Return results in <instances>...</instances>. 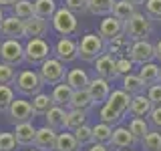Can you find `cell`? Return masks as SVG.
Returning <instances> with one entry per match:
<instances>
[{
    "mask_svg": "<svg viewBox=\"0 0 161 151\" xmlns=\"http://www.w3.org/2000/svg\"><path fill=\"white\" fill-rule=\"evenodd\" d=\"M123 32L127 34L131 40H141L149 38L153 32V20H151L145 12H133L127 20H123Z\"/></svg>",
    "mask_w": 161,
    "mask_h": 151,
    "instance_id": "obj_1",
    "label": "cell"
},
{
    "mask_svg": "<svg viewBox=\"0 0 161 151\" xmlns=\"http://www.w3.org/2000/svg\"><path fill=\"white\" fill-rule=\"evenodd\" d=\"M151 109H153V103L149 101V97L145 93H139V95L131 97V105H129L131 117H147Z\"/></svg>",
    "mask_w": 161,
    "mask_h": 151,
    "instance_id": "obj_21",
    "label": "cell"
},
{
    "mask_svg": "<svg viewBox=\"0 0 161 151\" xmlns=\"http://www.w3.org/2000/svg\"><path fill=\"white\" fill-rule=\"evenodd\" d=\"M143 8L153 22H161V0H145Z\"/></svg>",
    "mask_w": 161,
    "mask_h": 151,
    "instance_id": "obj_41",
    "label": "cell"
},
{
    "mask_svg": "<svg viewBox=\"0 0 161 151\" xmlns=\"http://www.w3.org/2000/svg\"><path fill=\"white\" fill-rule=\"evenodd\" d=\"M139 143H141V149L143 151H161V131L149 129Z\"/></svg>",
    "mask_w": 161,
    "mask_h": 151,
    "instance_id": "obj_31",
    "label": "cell"
},
{
    "mask_svg": "<svg viewBox=\"0 0 161 151\" xmlns=\"http://www.w3.org/2000/svg\"><path fill=\"white\" fill-rule=\"evenodd\" d=\"M0 34L6 38H24V20L10 14L0 22Z\"/></svg>",
    "mask_w": 161,
    "mask_h": 151,
    "instance_id": "obj_15",
    "label": "cell"
},
{
    "mask_svg": "<svg viewBox=\"0 0 161 151\" xmlns=\"http://www.w3.org/2000/svg\"><path fill=\"white\" fill-rule=\"evenodd\" d=\"M50 26L57 30L58 34H63V36H73V34L79 32L77 14H75L73 10H69L67 6L57 8V12L53 14V18H50Z\"/></svg>",
    "mask_w": 161,
    "mask_h": 151,
    "instance_id": "obj_4",
    "label": "cell"
},
{
    "mask_svg": "<svg viewBox=\"0 0 161 151\" xmlns=\"http://www.w3.org/2000/svg\"><path fill=\"white\" fill-rule=\"evenodd\" d=\"M111 135H113V125L105 123V121H99L97 125H93V139L99 141V143H109Z\"/></svg>",
    "mask_w": 161,
    "mask_h": 151,
    "instance_id": "obj_37",
    "label": "cell"
},
{
    "mask_svg": "<svg viewBox=\"0 0 161 151\" xmlns=\"http://www.w3.org/2000/svg\"><path fill=\"white\" fill-rule=\"evenodd\" d=\"M14 16L22 18V20H28L30 16H34V2L32 0H16V2L10 6Z\"/></svg>",
    "mask_w": 161,
    "mask_h": 151,
    "instance_id": "obj_33",
    "label": "cell"
},
{
    "mask_svg": "<svg viewBox=\"0 0 161 151\" xmlns=\"http://www.w3.org/2000/svg\"><path fill=\"white\" fill-rule=\"evenodd\" d=\"M6 119H8L12 125L24 123V121H32V119H34V111H32V105H30V101L14 99L12 103H10L8 111H6Z\"/></svg>",
    "mask_w": 161,
    "mask_h": 151,
    "instance_id": "obj_9",
    "label": "cell"
},
{
    "mask_svg": "<svg viewBox=\"0 0 161 151\" xmlns=\"http://www.w3.org/2000/svg\"><path fill=\"white\" fill-rule=\"evenodd\" d=\"M105 103H107L109 107H113L121 117H127L129 105H131V95L123 89H111V93H109V97H107Z\"/></svg>",
    "mask_w": 161,
    "mask_h": 151,
    "instance_id": "obj_14",
    "label": "cell"
},
{
    "mask_svg": "<svg viewBox=\"0 0 161 151\" xmlns=\"http://www.w3.org/2000/svg\"><path fill=\"white\" fill-rule=\"evenodd\" d=\"M50 57V44L42 36L28 38V42L24 44V60L32 67H38L42 60Z\"/></svg>",
    "mask_w": 161,
    "mask_h": 151,
    "instance_id": "obj_6",
    "label": "cell"
},
{
    "mask_svg": "<svg viewBox=\"0 0 161 151\" xmlns=\"http://www.w3.org/2000/svg\"><path fill=\"white\" fill-rule=\"evenodd\" d=\"M155 60H159V63H161V38L155 42Z\"/></svg>",
    "mask_w": 161,
    "mask_h": 151,
    "instance_id": "obj_49",
    "label": "cell"
},
{
    "mask_svg": "<svg viewBox=\"0 0 161 151\" xmlns=\"http://www.w3.org/2000/svg\"><path fill=\"white\" fill-rule=\"evenodd\" d=\"M123 91H127V93L133 97V95H139V93H145V85H143V81H141L139 75H135V73H129V75H125L123 77V87H121Z\"/></svg>",
    "mask_w": 161,
    "mask_h": 151,
    "instance_id": "obj_30",
    "label": "cell"
},
{
    "mask_svg": "<svg viewBox=\"0 0 161 151\" xmlns=\"http://www.w3.org/2000/svg\"><path fill=\"white\" fill-rule=\"evenodd\" d=\"M12 87H14V93H18L20 97H32V95L42 91L44 83L36 70L24 69L20 73H16V77L12 81Z\"/></svg>",
    "mask_w": 161,
    "mask_h": 151,
    "instance_id": "obj_2",
    "label": "cell"
},
{
    "mask_svg": "<svg viewBox=\"0 0 161 151\" xmlns=\"http://www.w3.org/2000/svg\"><path fill=\"white\" fill-rule=\"evenodd\" d=\"M54 151H80V145L73 131L63 129V133H57V143H54Z\"/></svg>",
    "mask_w": 161,
    "mask_h": 151,
    "instance_id": "obj_22",
    "label": "cell"
},
{
    "mask_svg": "<svg viewBox=\"0 0 161 151\" xmlns=\"http://www.w3.org/2000/svg\"><path fill=\"white\" fill-rule=\"evenodd\" d=\"M139 141L133 137V133L129 131V127L125 125H115L113 127V135H111V149L113 151H121V149H133Z\"/></svg>",
    "mask_w": 161,
    "mask_h": 151,
    "instance_id": "obj_12",
    "label": "cell"
},
{
    "mask_svg": "<svg viewBox=\"0 0 161 151\" xmlns=\"http://www.w3.org/2000/svg\"><path fill=\"white\" fill-rule=\"evenodd\" d=\"M105 53V38L99 32H87L79 40V59L83 63L93 64L95 59H99Z\"/></svg>",
    "mask_w": 161,
    "mask_h": 151,
    "instance_id": "obj_3",
    "label": "cell"
},
{
    "mask_svg": "<svg viewBox=\"0 0 161 151\" xmlns=\"http://www.w3.org/2000/svg\"><path fill=\"white\" fill-rule=\"evenodd\" d=\"M70 95H73V89L69 87L67 83H57L53 89V93H50V97H53L54 105H58V107H67L69 109V101H70Z\"/></svg>",
    "mask_w": 161,
    "mask_h": 151,
    "instance_id": "obj_28",
    "label": "cell"
},
{
    "mask_svg": "<svg viewBox=\"0 0 161 151\" xmlns=\"http://www.w3.org/2000/svg\"><path fill=\"white\" fill-rule=\"evenodd\" d=\"M89 111L83 109H67V121H64V129L75 131L77 127H80L83 123H87Z\"/></svg>",
    "mask_w": 161,
    "mask_h": 151,
    "instance_id": "obj_29",
    "label": "cell"
},
{
    "mask_svg": "<svg viewBox=\"0 0 161 151\" xmlns=\"http://www.w3.org/2000/svg\"><path fill=\"white\" fill-rule=\"evenodd\" d=\"M133 12H137V4L129 2V0H115V6H113V16H117L119 20H127Z\"/></svg>",
    "mask_w": 161,
    "mask_h": 151,
    "instance_id": "obj_34",
    "label": "cell"
},
{
    "mask_svg": "<svg viewBox=\"0 0 161 151\" xmlns=\"http://www.w3.org/2000/svg\"><path fill=\"white\" fill-rule=\"evenodd\" d=\"M99 119L115 127V125H119V123H121V121H123L125 117H121V115H119V113H117V111H115L113 107H109L107 103H103V105H101V109H99Z\"/></svg>",
    "mask_w": 161,
    "mask_h": 151,
    "instance_id": "obj_38",
    "label": "cell"
},
{
    "mask_svg": "<svg viewBox=\"0 0 161 151\" xmlns=\"http://www.w3.org/2000/svg\"><path fill=\"white\" fill-rule=\"evenodd\" d=\"M87 91H89L91 99H93V105L97 107V105H103L105 101H107L109 93H111V83H109V81H105V79H101V77H97V75H95V77L89 81V85H87Z\"/></svg>",
    "mask_w": 161,
    "mask_h": 151,
    "instance_id": "obj_13",
    "label": "cell"
},
{
    "mask_svg": "<svg viewBox=\"0 0 161 151\" xmlns=\"http://www.w3.org/2000/svg\"><path fill=\"white\" fill-rule=\"evenodd\" d=\"M145 95L149 97V101L153 105H161V83H153L145 89Z\"/></svg>",
    "mask_w": 161,
    "mask_h": 151,
    "instance_id": "obj_46",
    "label": "cell"
},
{
    "mask_svg": "<svg viewBox=\"0 0 161 151\" xmlns=\"http://www.w3.org/2000/svg\"><path fill=\"white\" fill-rule=\"evenodd\" d=\"M50 28V20L42 16H30L28 20H24V36L26 38H36V36H47Z\"/></svg>",
    "mask_w": 161,
    "mask_h": 151,
    "instance_id": "obj_16",
    "label": "cell"
},
{
    "mask_svg": "<svg viewBox=\"0 0 161 151\" xmlns=\"http://www.w3.org/2000/svg\"><path fill=\"white\" fill-rule=\"evenodd\" d=\"M14 77H16V67L0 60V85H12Z\"/></svg>",
    "mask_w": 161,
    "mask_h": 151,
    "instance_id": "obj_42",
    "label": "cell"
},
{
    "mask_svg": "<svg viewBox=\"0 0 161 151\" xmlns=\"http://www.w3.org/2000/svg\"><path fill=\"white\" fill-rule=\"evenodd\" d=\"M133 69H135V63L129 57H117V75L119 77H125V75L133 73Z\"/></svg>",
    "mask_w": 161,
    "mask_h": 151,
    "instance_id": "obj_43",
    "label": "cell"
},
{
    "mask_svg": "<svg viewBox=\"0 0 161 151\" xmlns=\"http://www.w3.org/2000/svg\"><path fill=\"white\" fill-rule=\"evenodd\" d=\"M0 60L14 67L24 63V44L20 42V38H6L0 42Z\"/></svg>",
    "mask_w": 161,
    "mask_h": 151,
    "instance_id": "obj_8",
    "label": "cell"
},
{
    "mask_svg": "<svg viewBox=\"0 0 161 151\" xmlns=\"http://www.w3.org/2000/svg\"><path fill=\"white\" fill-rule=\"evenodd\" d=\"M28 151H40V149H36V147H34V149H28Z\"/></svg>",
    "mask_w": 161,
    "mask_h": 151,
    "instance_id": "obj_54",
    "label": "cell"
},
{
    "mask_svg": "<svg viewBox=\"0 0 161 151\" xmlns=\"http://www.w3.org/2000/svg\"><path fill=\"white\" fill-rule=\"evenodd\" d=\"M54 57L58 60H63L64 64L75 63L79 59V40H75L73 36L58 38L57 44H54Z\"/></svg>",
    "mask_w": 161,
    "mask_h": 151,
    "instance_id": "obj_10",
    "label": "cell"
},
{
    "mask_svg": "<svg viewBox=\"0 0 161 151\" xmlns=\"http://www.w3.org/2000/svg\"><path fill=\"white\" fill-rule=\"evenodd\" d=\"M137 75L141 77L145 87H149V85H153V83H159V64L153 63V60H149V63H145V64L139 67Z\"/></svg>",
    "mask_w": 161,
    "mask_h": 151,
    "instance_id": "obj_27",
    "label": "cell"
},
{
    "mask_svg": "<svg viewBox=\"0 0 161 151\" xmlns=\"http://www.w3.org/2000/svg\"><path fill=\"white\" fill-rule=\"evenodd\" d=\"M147 121H149L151 129L161 131V105H153V109H151L149 115H147Z\"/></svg>",
    "mask_w": 161,
    "mask_h": 151,
    "instance_id": "obj_44",
    "label": "cell"
},
{
    "mask_svg": "<svg viewBox=\"0 0 161 151\" xmlns=\"http://www.w3.org/2000/svg\"><path fill=\"white\" fill-rule=\"evenodd\" d=\"M14 149H16L14 133H0V151H14Z\"/></svg>",
    "mask_w": 161,
    "mask_h": 151,
    "instance_id": "obj_45",
    "label": "cell"
},
{
    "mask_svg": "<svg viewBox=\"0 0 161 151\" xmlns=\"http://www.w3.org/2000/svg\"><path fill=\"white\" fill-rule=\"evenodd\" d=\"M85 151H113L109 143H99V141H93L91 145H87Z\"/></svg>",
    "mask_w": 161,
    "mask_h": 151,
    "instance_id": "obj_48",
    "label": "cell"
},
{
    "mask_svg": "<svg viewBox=\"0 0 161 151\" xmlns=\"http://www.w3.org/2000/svg\"><path fill=\"white\" fill-rule=\"evenodd\" d=\"M121 151H133V149H121Z\"/></svg>",
    "mask_w": 161,
    "mask_h": 151,
    "instance_id": "obj_55",
    "label": "cell"
},
{
    "mask_svg": "<svg viewBox=\"0 0 161 151\" xmlns=\"http://www.w3.org/2000/svg\"><path fill=\"white\" fill-rule=\"evenodd\" d=\"M38 75L42 79L44 85H57V83H63L64 77H67V69H64V63L58 60L57 57H48L47 60L38 64Z\"/></svg>",
    "mask_w": 161,
    "mask_h": 151,
    "instance_id": "obj_5",
    "label": "cell"
},
{
    "mask_svg": "<svg viewBox=\"0 0 161 151\" xmlns=\"http://www.w3.org/2000/svg\"><path fill=\"white\" fill-rule=\"evenodd\" d=\"M95 105H93V99H91L89 91L87 89H79V91H73L70 95V101H69V109H83V111H91Z\"/></svg>",
    "mask_w": 161,
    "mask_h": 151,
    "instance_id": "obj_24",
    "label": "cell"
},
{
    "mask_svg": "<svg viewBox=\"0 0 161 151\" xmlns=\"http://www.w3.org/2000/svg\"><path fill=\"white\" fill-rule=\"evenodd\" d=\"M14 99H16V93L12 85H0V113H6Z\"/></svg>",
    "mask_w": 161,
    "mask_h": 151,
    "instance_id": "obj_40",
    "label": "cell"
},
{
    "mask_svg": "<svg viewBox=\"0 0 161 151\" xmlns=\"http://www.w3.org/2000/svg\"><path fill=\"white\" fill-rule=\"evenodd\" d=\"M32 101H30V105H32V111H34V115H40V117H44V115L48 113V109L54 105V101H53V97L50 95H47V93H36V95H32L30 97Z\"/></svg>",
    "mask_w": 161,
    "mask_h": 151,
    "instance_id": "obj_26",
    "label": "cell"
},
{
    "mask_svg": "<svg viewBox=\"0 0 161 151\" xmlns=\"http://www.w3.org/2000/svg\"><path fill=\"white\" fill-rule=\"evenodd\" d=\"M127 127H129V131L133 133V137L137 139V141L143 139V135L151 129V127H149V121L145 119V117H131V121H129Z\"/></svg>",
    "mask_w": 161,
    "mask_h": 151,
    "instance_id": "obj_36",
    "label": "cell"
},
{
    "mask_svg": "<svg viewBox=\"0 0 161 151\" xmlns=\"http://www.w3.org/2000/svg\"><path fill=\"white\" fill-rule=\"evenodd\" d=\"M129 47H131V38L125 32H121V34H117V36H111L109 40H105V53L113 54L115 59L117 57H127Z\"/></svg>",
    "mask_w": 161,
    "mask_h": 151,
    "instance_id": "obj_19",
    "label": "cell"
},
{
    "mask_svg": "<svg viewBox=\"0 0 161 151\" xmlns=\"http://www.w3.org/2000/svg\"><path fill=\"white\" fill-rule=\"evenodd\" d=\"M57 0H34V14L50 20L53 14L57 12Z\"/></svg>",
    "mask_w": 161,
    "mask_h": 151,
    "instance_id": "obj_35",
    "label": "cell"
},
{
    "mask_svg": "<svg viewBox=\"0 0 161 151\" xmlns=\"http://www.w3.org/2000/svg\"><path fill=\"white\" fill-rule=\"evenodd\" d=\"M57 133L53 127L44 125V127H36V135H34V147L40 151H54V143H57Z\"/></svg>",
    "mask_w": 161,
    "mask_h": 151,
    "instance_id": "obj_18",
    "label": "cell"
},
{
    "mask_svg": "<svg viewBox=\"0 0 161 151\" xmlns=\"http://www.w3.org/2000/svg\"><path fill=\"white\" fill-rule=\"evenodd\" d=\"M115 0H89L87 10L93 16H107V14L113 12Z\"/></svg>",
    "mask_w": 161,
    "mask_h": 151,
    "instance_id": "obj_32",
    "label": "cell"
},
{
    "mask_svg": "<svg viewBox=\"0 0 161 151\" xmlns=\"http://www.w3.org/2000/svg\"><path fill=\"white\" fill-rule=\"evenodd\" d=\"M16 0H0V6H12Z\"/></svg>",
    "mask_w": 161,
    "mask_h": 151,
    "instance_id": "obj_50",
    "label": "cell"
},
{
    "mask_svg": "<svg viewBox=\"0 0 161 151\" xmlns=\"http://www.w3.org/2000/svg\"><path fill=\"white\" fill-rule=\"evenodd\" d=\"M47 119V125L53 127L54 131H63L64 129V121H67V107H58V105H53L48 109V113L44 115Z\"/></svg>",
    "mask_w": 161,
    "mask_h": 151,
    "instance_id": "obj_23",
    "label": "cell"
},
{
    "mask_svg": "<svg viewBox=\"0 0 161 151\" xmlns=\"http://www.w3.org/2000/svg\"><path fill=\"white\" fill-rule=\"evenodd\" d=\"M93 67H95V75L101 77V79H105V81H109V83H113V81L119 77L117 75V59L109 53H103L99 59H95Z\"/></svg>",
    "mask_w": 161,
    "mask_h": 151,
    "instance_id": "obj_11",
    "label": "cell"
},
{
    "mask_svg": "<svg viewBox=\"0 0 161 151\" xmlns=\"http://www.w3.org/2000/svg\"><path fill=\"white\" fill-rule=\"evenodd\" d=\"M2 18H4V12H2V6H0V22H2Z\"/></svg>",
    "mask_w": 161,
    "mask_h": 151,
    "instance_id": "obj_52",
    "label": "cell"
},
{
    "mask_svg": "<svg viewBox=\"0 0 161 151\" xmlns=\"http://www.w3.org/2000/svg\"><path fill=\"white\" fill-rule=\"evenodd\" d=\"M87 4H89V0H64V6H67L69 10H73L75 14L89 12V10H87Z\"/></svg>",
    "mask_w": 161,
    "mask_h": 151,
    "instance_id": "obj_47",
    "label": "cell"
},
{
    "mask_svg": "<svg viewBox=\"0 0 161 151\" xmlns=\"http://www.w3.org/2000/svg\"><path fill=\"white\" fill-rule=\"evenodd\" d=\"M75 133V137H77V141H79V145L80 147H87V145H91L93 143V125H87V123H83L80 127H77L73 131Z\"/></svg>",
    "mask_w": 161,
    "mask_h": 151,
    "instance_id": "obj_39",
    "label": "cell"
},
{
    "mask_svg": "<svg viewBox=\"0 0 161 151\" xmlns=\"http://www.w3.org/2000/svg\"><path fill=\"white\" fill-rule=\"evenodd\" d=\"M89 81H91V79H89V75L85 73L83 69H70V70H67V77H64V83H67L73 91L87 89Z\"/></svg>",
    "mask_w": 161,
    "mask_h": 151,
    "instance_id": "obj_25",
    "label": "cell"
},
{
    "mask_svg": "<svg viewBox=\"0 0 161 151\" xmlns=\"http://www.w3.org/2000/svg\"><path fill=\"white\" fill-rule=\"evenodd\" d=\"M129 2H133V4H137V6H141V4H143L145 0H129Z\"/></svg>",
    "mask_w": 161,
    "mask_h": 151,
    "instance_id": "obj_51",
    "label": "cell"
},
{
    "mask_svg": "<svg viewBox=\"0 0 161 151\" xmlns=\"http://www.w3.org/2000/svg\"><path fill=\"white\" fill-rule=\"evenodd\" d=\"M97 32L105 40H109L111 36H117V34L123 32V20H119L117 16H113V14H107V16H103V20L99 22Z\"/></svg>",
    "mask_w": 161,
    "mask_h": 151,
    "instance_id": "obj_20",
    "label": "cell"
},
{
    "mask_svg": "<svg viewBox=\"0 0 161 151\" xmlns=\"http://www.w3.org/2000/svg\"><path fill=\"white\" fill-rule=\"evenodd\" d=\"M127 57L133 60L137 67L149 63V60H155V44L149 42V38H141V40H131V47Z\"/></svg>",
    "mask_w": 161,
    "mask_h": 151,
    "instance_id": "obj_7",
    "label": "cell"
},
{
    "mask_svg": "<svg viewBox=\"0 0 161 151\" xmlns=\"http://www.w3.org/2000/svg\"><path fill=\"white\" fill-rule=\"evenodd\" d=\"M14 139L16 145L20 147H32L34 145V135H36V127L32 125V121H24V123H16L14 125Z\"/></svg>",
    "mask_w": 161,
    "mask_h": 151,
    "instance_id": "obj_17",
    "label": "cell"
},
{
    "mask_svg": "<svg viewBox=\"0 0 161 151\" xmlns=\"http://www.w3.org/2000/svg\"><path fill=\"white\" fill-rule=\"evenodd\" d=\"M159 83H161V64H159Z\"/></svg>",
    "mask_w": 161,
    "mask_h": 151,
    "instance_id": "obj_53",
    "label": "cell"
}]
</instances>
